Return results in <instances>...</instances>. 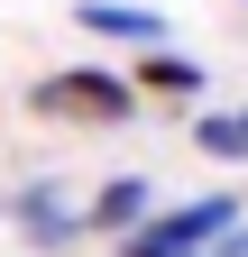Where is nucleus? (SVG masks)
Segmentation results:
<instances>
[{"instance_id": "obj_1", "label": "nucleus", "mask_w": 248, "mask_h": 257, "mask_svg": "<svg viewBox=\"0 0 248 257\" xmlns=\"http://www.w3.org/2000/svg\"><path fill=\"white\" fill-rule=\"evenodd\" d=\"M239 220V202L230 193H202V202H184V211H147L129 239H119V257H202L211 239H221Z\"/></svg>"}, {"instance_id": "obj_5", "label": "nucleus", "mask_w": 248, "mask_h": 257, "mask_svg": "<svg viewBox=\"0 0 248 257\" xmlns=\"http://www.w3.org/2000/svg\"><path fill=\"white\" fill-rule=\"evenodd\" d=\"M157 211V193H147V175H110L101 193H92L83 202V230H110V239H129L138 220Z\"/></svg>"}, {"instance_id": "obj_7", "label": "nucleus", "mask_w": 248, "mask_h": 257, "mask_svg": "<svg viewBox=\"0 0 248 257\" xmlns=\"http://www.w3.org/2000/svg\"><path fill=\"white\" fill-rule=\"evenodd\" d=\"M202 257H248V220H230V230H221V239H211Z\"/></svg>"}, {"instance_id": "obj_6", "label": "nucleus", "mask_w": 248, "mask_h": 257, "mask_svg": "<svg viewBox=\"0 0 248 257\" xmlns=\"http://www.w3.org/2000/svg\"><path fill=\"white\" fill-rule=\"evenodd\" d=\"M129 92H175V101H202V64H193V55L147 46V55H138V74H129Z\"/></svg>"}, {"instance_id": "obj_4", "label": "nucleus", "mask_w": 248, "mask_h": 257, "mask_svg": "<svg viewBox=\"0 0 248 257\" xmlns=\"http://www.w3.org/2000/svg\"><path fill=\"white\" fill-rule=\"evenodd\" d=\"M74 28L119 37V46H166V19H157V10H138V0H74Z\"/></svg>"}, {"instance_id": "obj_8", "label": "nucleus", "mask_w": 248, "mask_h": 257, "mask_svg": "<svg viewBox=\"0 0 248 257\" xmlns=\"http://www.w3.org/2000/svg\"><path fill=\"white\" fill-rule=\"evenodd\" d=\"M230 119H239V166H248V110H230Z\"/></svg>"}, {"instance_id": "obj_3", "label": "nucleus", "mask_w": 248, "mask_h": 257, "mask_svg": "<svg viewBox=\"0 0 248 257\" xmlns=\"http://www.w3.org/2000/svg\"><path fill=\"white\" fill-rule=\"evenodd\" d=\"M10 220H19V230H28V248H74L83 239V211L65 202V184H28V193H10Z\"/></svg>"}, {"instance_id": "obj_2", "label": "nucleus", "mask_w": 248, "mask_h": 257, "mask_svg": "<svg viewBox=\"0 0 248 257\" xmlns=\"http://www.w3.org/2000/svg\"><path fill=\"white\" fill-rule=\"evenodd\" d=\"M37 110H46V119L119 128V119L138 110V92H129V74H92V64H74V74H46V83H37Z\"/></svg>"}]
</instances>
